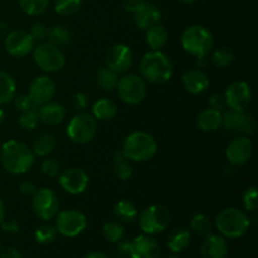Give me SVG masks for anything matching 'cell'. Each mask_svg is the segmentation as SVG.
<instances>
[{
  "label": "cell",
  "mask_w": 258,
  "mask_h": 258,
  "mask_svg": "<svg viewBox=\"0 0 258 258\" xmlns=\"http://www.w3.org/2000/svg\"><path fill=\"white\" fill-rule=\"evenodd\" d=\"M35 155L32 148L17 140H9L0 148L2 166L13 175H23L34 165Z\"/></svg>",
  "instance_id": "obj_1"
},
{
  "label": "cell",
  "mask_w": 258,
  "mask_h": 258,
  "mask_svg": "<svg viewBox=\"0 0 258 258\" xmlns=\"http://www.w3.org/2000/svg\"><path fill=\"white\" fill-rule=\"evenodd\" d=\"M140 76L151 85H164L174 75V66L170 58L161 50H150L143 55L139 64Z\"/></svg>",
  "instance_id": "obj_2"
},
{
  "label": "cell",
  "mask_w": 258,
  "mask_h": 258,
  "mask_svg": "<svg viewBox=\"0 0 258 258\" xmlns=\"http://www.w3.org/2000/svg\"><path fill=\"white\" fill-rule=\"evenodd\" d=\"M251 223L248 213L234 207L222 209L216 217V227L224 238H241L248 232Z\"/></svg>",
  "instance_id": "obj_3"
},
{
  "label": "cell",
  "mask_w": 258,
  "mask_h": 258,
  "mask_svg": "<svg viewBox=\"0 0 258 258\" xmlns=\"http://www.w3.org/2000/svg\"><path fill=\"white\" fill-rule=\"evenodd\" d=\"M122 153L130 161L145 163L156 155L158 143L150 134L145 131H135L123 141Z\"/></svg>",
  "instance_id": "obj_4"
},
{
  "label": "cell",
  "mask_w": 258,
  "mask_h": 258,
  "mask_svg": "<svg viewBox=\"0 0 258 258\" xmlns=\"http://www.w3.org/2000/svg\"><path fill=\"white\" fill-rule=\"evenodd\" d=\"M181 48L191 57L206 58L213 49V34L208 28L194 24L186 28L181 34Z\"/></svg>",
  "instance_id": "obj_5"
},
{
  "label": "cell",
  "mask_w": 258,
  "mask_h": 258,
  "mask_svg": "<svg viewBox=\"0 0 258 258\" xmlns=\"http://www.w3.org/2000/svg\"><path fill=\"white\" fill-rule=\"evenodd\" d=\"M139 227L144 234L163 233L171 221L170 211L163 204H151L139 214Z\"/></svg>",
  "instance_id": "obj_6"
},
{
  "label": "cell",
  "mask_w": 258,
  "mask_h": 258,
  "mask_svg": "<svg viewBox=\"0 0 258 258\" xmlns=\"http://www.w3.org/2000/svg\"><path fill=\"white\" fill-rule=\"evenodd\" d=\"M118 98L125 105L136 106L145 100L148 95V85L146 81L140 75L135 73H123L121 78H118L117 86Z\"/></svg>",
  "instance_id": "obj_7"
},
{
  "label": "cell",
  "mask_w": 258,
  "mask_h": 258,
  "mask_svg": "<svg viewBox=\"0 0 258 258\" xmlns=\"http://www.w3.org/2000/svg\"><path fill=\"white\" fill-rule=\"evenodd\" d=\"M33 60L35 64L47 73L59 72L66 66V57L62 49L49 42L40 43L33 49Z\"/></svg>",
  "instance_id": "obj_8"
},
{
  "label": "cell",
  "mask_w": 258,
  "mask_h": 258,
  "mask_svg": "<svg viewBox=\"0 0 258 258\" xmlns=\"http://www.w3.org/2000/svg\"><path fill=\"white\" fill-rule=\"evenodd\" d=\"M66 133L72 143L85 145L95 139L97 134V121L90 113H78L70 120Z\"/></svg>",
  "instance_id": "obj_9"
},
{
  "label": "cell",
  "mask_w": 258,
  "mask_h": 258,
  "mask_svg": "<svg viewBox=\"0 0 258 258\" xmlns=\"http://www.w3.org/2000/svg\"><path fill=\"white\" fill-rule=\"evenodd\" d=\"M55 229L57 233L67 238L80 236L87 228V217L83 212L77 209H66L58 212L55 216Z\"/></svg>",
  "instance_id": "obj_10"
},
{
  "label": "cell",
  "mask_w": 258,
  "mask_h": 258,
  "mask_svg": "<svg viewBox=\"0 0 258 258\" xmlns=\"http://www.w3.org/2000/svg\"><path fill=\"white\" fill-rule=\"evenodd\" d=\"M32 208L35 216L42 221L55 218L59 212V199L50 188H39L32 194Z\"/></svg>",
  "instance_id": "obj_11"
},
{
  "label": "cell",
  "mask_w": 258,
  "mask_h": 258,
  "mask_svg": "<svg viewBox=\"0 0 258 258\" xmlns=\"http://www.w3.org/2000/svg\"><path fill=\"white\" fill-rule=\"evenodd\" d=\"M222 127L238 136H249L254 133L256 121L247 111H224Z\"/></svg>",
  "instance_id": "obj_12"
},
{
  "label": "cell",
  "mask_w": 258,
  "mask_h": 258,
  "mask_svg": "<svg viewBox=\"0 0 258 258\" xmlns=\"http://www.w3.org/2000/svg\"><path fill=\"white\" fill-rule=\"evenodd\" d=\"M223 95L226 98L227 107L232 111H247L253 97L251 86L244 81L232 82Z\"/></svg>",
  "instance_id": "obj_13"
},
{
  "label": "cell",
  "mask_w": 258,
  "mask_h": 258,
  "mask_svg": "<svg viewBox=\"0 0 258 258\" xmlns=\"http://www.w3.org/2000/svg\"><path fill=\"white\" fill-rule=\"evenodd\" d=\"M4 47L8 54L14 58H24L33 52L35 42L29 32L23 29L13 30L8 33L4 39Z\"/></svg>",
  "instance_id": "obj_14"
},
{
  "label": "cell",
  "mask_w": 258,
  "mask_h": 258,
  "mask_svg": "<svg viewBox=\"0 0 258 258\" xmlns=\"http://www.w3.org/2000/svg\"><path fill=\"white\" fill-rule=\"evenodd\" d=\"M134 63L133 50L123 43H116L108 48L106 53V67L117 75H123Z\"/></svg>",
  "instance_id": "obj_15"
},
{
  "label": "cell",
  "mask_w": 258,
  "mask_h": 258,
  "mask_svg": "<svg viewBox=\"0 0 258 258\" xmlns=\"http://www.w3.org/2000/svg\"><path fill=\"white\" fill-rule=\"evenodd\" d=\"M253 154V143L248 136H237L226 149L227 161L232 166H243L251 160Z\"/></svg>",
  "instance_id": "obj_16"
},
{
  "label": "cell",
  "mask_w": 258,
  "mask_h": 258,
  "mask_svg": "<svg viewBox=\"0 0 258 258\" xmlns=\"http://www.w3.org/2000/svg\"><path fill=\"white\" fill-rule=\"evenodd\" d=\"M58 183L60 188L71 196H80L88 188L90 176L83 169L70 168L59 174Z\"/></svg>",
  "instance_id": "obj_17"
},
{
  "label": "cell",
  "mask_w": 258,
  "mask_h": 258,
  "mask_svg": "<svg viewBox=\"0 0 258 258\" xmlns=\"http://www.w3.org/2000/svg\"><path fill=\"white\" fill-rule=\"evenodd\" d=\"M128 256L131 258H161V247L153 236L140 234L128 242Z\"/></svg>",
  "instance_id": "obj_18"
},
{
  "label": "cell",
  "mask_w": 258,
  "mask_h": 258,
  "mask_svg": "<svg viewBox=\"0 0 258 258\" xmlns=\"http://www.w3.org/2000/svg\"><path fill=\"white\" fill-rule=\"evenodd\" d=\"M55 95V83L48 76H39L34 78L29 86L28 96L35 106H42L44 103L52 101Z\"/></svg>",
  "instance_id": "obj_19"
},
{
  "label": "cell",
  "mask_w": 258,
  "mask_h": 258,
  "mask_svg": "<svg viewBox=\"0 0 258 258\" xmlns=\"http://www.w3.org/2000/svg\"><path fill=\"white\" fill-rule=\"evenodd\" d=\"M202 258H227L228 256V243L221 234L208 233L204 236L201 244Z\"/></svg>",
  "instance_id": "obj_20"
},
{
  "label": "cell",
  "mask_w": 258,
  "mask_h": 258,
  "mask_svg": "<svg viewBox=\"0 0 258 258\" xmlns=\"http://www.w3.org/2000/svg\"><path fill=\"white\" fill-rule=\"evenodd\" d=\"M181 82H183L184 88L191 95H201L206 92L211 85L209 77L201 68L185 71L181 76Z\"/></svg>",
  "instance_id": "obj_21"
},
{
  "label": "cell",
  "mask_w": 258,
  "mask_h": 258,
  "mask_svg": "<svg viewBox=\"0 0 258 258\" xmlns=\"http://www.w3.org/2000/svg\"><path fill=\"white\" fill-rule=\"evenodd\" d=\"M38 116H39L40 122L44 125L57 126L66 120L67 110L62 103L49 101L38 107Z\"/></svg>",
  "instance_id": "obj_22"
},
{
  "label": "cell",
  "mask_w": 258,
  "mask_h": 258,
  "mask_svg": "<svg viewBox=\"0 0 258 258\" xmlns=\"http://www.w3.org/2000/svg\"><path fill=\"white\" fill-rule=\"evenodd\" d=\"M161 18H163V14H161L160 9L150 3H145L141 9L134 13V23L139 29L144 30V32L153 25L159 24Z\"/></svg>",
  "instance_id": "obj_23"
},
{
  "label": "cell",
  "mask_w": 258,
  "mask_h": 258,
  "mask_svg": "<svg viewBox=\"0 0 258 258\" xmlns=\"http://www.w3.org/2000/svg\"><path fill=\"white\" fill-rule=\"evenodd\" d=\"M222 121H223V112L208 107L199 112L198 117H197V126L202 131L213 133L222 127Z\"/></svg>",
  "instance_id": "obj_24"
},
{
  "label": "cell",
  "mask_w": 258,
  "mask_h": 258,
  "mask_svg": "<svg viewBox=\"0 0 258 258\" xmlns=\"http://www.w3.org/2000/svg\"><path fill=\"white\" fill-rule=\"evenodd\" d=\"M191 242V233L189 229L179 227L173 229L166 238V247L173 253H180Z\"/></svg>",
  "instance_id": "obj_25"
},
{
  "label": "cell",
  "mask_w": 258,
  "mask_h": 258,
  "mask_svg": "<svg viewBox=\"0 0 258 258\" xmlns=\"http://www.w3.org/2000/svg\"><path fill=\"white\" fill-rule=\"evenodd\" d=\"M169 39L168 30L164 25L159 24L153 25L145 30V40L148 47L151 50H161L166 45Z\"/></svg>",
  "instance_id": "obj_26"
},
{
  "label": "cell",
  "mask_w": 258,
  "mask_h": 258,
  "mask_svg": "<svg viewBox=\"0 0 258 258\" xmlns=\"http://www.w3.org/2000/svg\"><path fill=\"white\" fill-rule=\"evenodd\" d=\"M57 146V139L52 133L43 131L35 136L33 141L32 151L35 156H47L50 153H53Z\"/></svg>",
  "instance_id": "obj_27"
},
{
  "label": "cell",
  "mask_w": 258,
  "mask_h": 258,
  "mask_svg": "<svg viewBox=\"0 0 258 258\" xmlns=\"http://www.w3.org/2000/svg\"><path fill=\"white\" fill-rule=\"evenodd\" d=\"M117 115V105L110 98H100L92 106V116L96 121H110Z\"/></svg>",
  "instance_id": "obj_28"
},
{
  "label": "cell",
  "mask_w": 258,
  "mask_h": 258,
  "mask_svg": "<svg viewBox=\"0 0 258 258\" xmlns=\"http://www.w3.org/2000/svg\"><path fill=\"white\" fill-rule=\"evenodd\" d=\"M113 214L118 222L131 223L138 218L139 211L133 202L127 201V199H121L113 206Z\"/></svg>",
  "instance_id": "obj_29"
},
{
  "label": "cell",
  "mask_w": 258,
  "mask_h": 258,
  "mask_svg": "<svg viewBox=\"0 0 258 258\" xmlns=\"http://www.w3.org/2000/svg\"><path fill=\"white\" fill-rule=\"evenodd\" d=\"M113 173H115L116 178L122 181L128 180L133 176V165L125 156V154L122 153V150H117L113 154Z\"/></svg>",
  "instance_id": "obj_30"
},
{
  "label": "cell",
  "mask_w": 258,
  "mask_h": 258,
  "mask_svg": "<svg viewBox=\"0 0 258 258\" xmlns=\"http://www.w3.org/2000/svg\"><path fill=\"white\" fill-rule=\"evenodd\" d=\"M17 93V83L7 72L0 71V105L10 102Z\"/></svg>",
  "instance_id": "obj_31"
},
{
  "label": "cell",
  "mask_w": 258,
  "mask_h": 258,
  "mask_svg": "<svg viewBox=\"0 0 258 258\" xmlns=\"http://www.w3.org/2000/svg\"><path fill=\"white\" fill-rule=\"evenodd\" d=\"M118 81V75L115 73L113 71H111L107 67H101L98 68V71L96 72V83H97L98 87L102 91H111L116 90V86H117Z\"/></svg>",
  "instance_id": "obj_32"
},
{
  "label": "cell",
  "mask_w": 258,
  "mask_h": 258,
  "mask_svg": "<svg viewBox=\"0 0 258 258\" xmlns=\"http://www.w3.org/2000/svg\"><path fill=\"white\" fill-rule=\"evenodd\" d=\"M71 32L68 30L67 27L60 24H55L53 27L48 28V34L47 39L48 42L52 43V44L57 45L58 48H62L64 45H68L71 42Z\"/></svg>",
  "instance_id": "obj_33"
},
{
  "label": "cell",
  "mask_w": 258,
  "mask_h": 258,
  "mask_svg": "<svg viewBox=\"0 0 258 258\" xmlns=\"http://www.w3.org/2000/svg\"><path fill=\"white\" fill-rule=\"evenodd\" d=\"M103 238L110 243H118L125 236V228L118 221H110L102 227Z\"/></svg>",
  "instance_id": "obj_34"
},
{
  "label": "cell",
  "mask_w": 258,
  "mask_h": 258,
  "mask_svg": "<svg viewBox=\"0 0 258 258\" xmlns=\"http://www.w3.org/2000/svg\"><path fill=\"white\" fill-rule=\"evenodd\" d=\"M190 231L197 236H207L212 231L211 218L204 213L194 214L190 219Z\"/></svg>",
  "instance_id": "obj_35"
},
{
  "label": "cell",
  "mask_w": 258,
  "mask_h": 258,
  "mask_svg": "<svg viewBox=\"0 0 258 258\" xmlns=\"http://www.w3.org/2000/svg\"><path fill=\"white\" fill-rule=\"evenodd\" d=\"M234 52L228 47H221L212 53V63L218 68H227L234 62Z\"/></svg>",
  "instance_id": "obj_36"
},
{
  "label": "cell",
  "mask_w": 258,
  "mask_h": 258,
  "mask_svg": "<svg viewBox=\"0 0 258 258\" xmlns=\"http://www.w3.org/2000/svg\"><path fill=\"white\" fill-rule=\"evenodd\" d=\"M49 0H19V7L23 12L30 17L42 15L47 10Z\"/></svg>",
  "instance_id": "obj_37"
},
{
  "label": "cell",
  "mask_w": 258,
  "mask_h": 258,
  "mask_svg": "<svg viewBox=\"0 0 258 258\" xmlns=\"http://www.w3.org/2000/svg\"><path fill=\"white\" fill-rule=\"evenodd\" d=\"M82 7V0H55L54 12L60 17H72Z\"/></svg>",
  "instance_id": "obj_38"
},
{
  "label": "cell",
  "mask_w": 258,
  "mask_h": 258,
  "mask_svg": "<svg viewBox=\"0 0 258 258\" xmlns=\"http://www.w3.org/2000/svg\"><path fill=\"white\" fill-rule=\"evenodd\" d=\"M57 229L52 224H42L34 232L35 241L39 244H49L57 238Z\"/></svg>",
  "instance_id": "obj_39"
},
{
  "label": "cell",
  "mask_w": 258,
  "mask_h": 258,
  "mask_svg": "<svg viewBox=\"0 0 258 258\" xmlns=\"http://www.w3.org/2000/svg\"><path fill=\"white\" fill-rule=\"evenodd\" d=\"M39 116H38V107H33L30 110L24 111V112H20L19 116V125L20 127L24 128V130L32 131L34 128H37V126L39 125Z\"/></svg>",
  "instance_id": "obj_40"
},
{
  "label": "cell",
  "mask_w": 258,
  "mask_h": 258,
  "mask_svg": "<svg viewBox=\"0 0 258 258\" xmlns=\"http://www.w3.org/2000/svg\"><path fill=\"white\" fill-rule=\"evenodd\" d=\"M242 202H243V207L246 212H254L258 206V191L254 185L247 186L244 190L243 197H242Z\"/></svg>",
  "instance_id": "obj_41"
},
{
  "label": "cell",
  "mask_w": 258,
  "mask_h": 258,
  "mask_svg": "<svg viewBox=\"0 0 258 258\" xmlns=\"http://www.w3.org/2000/svg\"><path fill=\"white\" fill-rule=\"evenodd\" d=\"M40 170L44 174L45 176H49V178H57L59 176V174L62 173V168H60L59 161H57L55 159L48 158L45 160H43L42 165H40Z\"/></svg>",
  "instance_id": "obj_42"
},
{
  "label": "cell",
  "mask_w": 258,
  "mask_h": 258,
  "mask_svg": "<svg viewBox=\"0 0 258 258\" xmlns=\"http://www.w3.org/2000/svg\"><path fill=\"white\" fill-rule=\"evenodd\" d=\"M29 33L33 39H34V42H43L44 39H47L48 28L43 23H35V24L32 25Z\"/></svg>",
  "instance_id": "obj_43"
},
{
  "label": "cell",
  "mask_w": 258,
  "mask_h": 258,
  "mask_svg": "<svg viewBox=\"0 0 258 258\" xmlns=\"http://www.w3.org/2000/svg\"><path fill=\"white\" fill-rule=\"evenodd\" d=\"M13 100H14L15 108L18 111H20V112H24V111L30 110L33 107H38V106H35L32 102V100H30V97L28 95H18Z\"/></svg>",
  "instance_id": "obj_44"
},
{
  "label": "cell",
  "mask_w": 258,
  "mask_h": 258,
  "mask_svg": "<svg viewBox=\"0 0 258 258\" xmlns=\"http://www.w3.org/2000/svg\"><path fill=\"white\" fill-rule=\"evenodd\" d=\"M209 107L214 108V110H218L221 112H224L227 108V103H226V98H224V95L222 93H214L209 97Z\"/></svg>",
  "instance_id": "obj_45"
},
{
  "label": "cell",
  "mask_w": 258,
  "mask_h": 258,
  "mask_svg": "<svg viewBox=\"0 0 258 258\" xmlns=\"http://www.w3.org/2000/svg\"><path fill=\"white\" fill-rule=\"evenodd\" d=\"M72 102H73V106H75L77 110H85V108L88 106L87 95L83 92L75 93V96H73L72 98Z\"/></svg>",
  "instance_id": "obj_46"
},
{
  "label": "cell",
  "mask_w": 258,
  "mask_h": 258,
  "mask_svg": "<svg viewBox=\"0 0 258 258\" xmlns=\"http://www.w3.org/2000/svg\"><path fill=\"white\" fill-rule=\"evenodd\" d=\"M145 0H122V7L126 12L128 13H136L139 9L143 8V5L145 4Z\"/></svg>",
  "instance_id": "obj_47"
},
{
  "label": "cell",
  "mask_w": 258,
  "mask_h": 258,
  "mask_svg": "<svg viewBox=\"0 0 258 258\" xmlns=\"http://www.w3.org/2000/svg\"><path fill=\"white\" fill-rule=\"evenodd\" d=\"M0 226H2L3 231L8 232V233H17L19 231V224L14 219H4Z\"/></svg>",
  "instance_id": "obj_48"
},
{
  "label": "cell",
  "mask_w": 258,
  "mask_h": 258,
  "mask_svg": "<svg viewBox=\"0 0 258 258\" xmlns=\"http://www.w3.org/2000/svg\"><path fill=\"white\" fill-rule=\"evenodd\" d=\"M35 190H37V186L30 180H23L19 184V191L22 194H24V196H32Z\"/></svg>",
  "instance_id": "obj_49"
},
{
  "label": "cell",
  "mask_w": 258,
  "mask_h": 258,
  "mask_svg": "<svg viewBox=\"0 0 258 258\" xmlns=\"http://www.w3.org/2000/svg\"><path fill=\"white\" fill-rule=\"evenodd\" d=\"M0 258H23V256L17 248L7 247L4 249H0Z\"/></svg>",
  "instance_id": "obj_50"
},
{
  "label": "cell",
  "mask_w": 258,
  "mask_h": 258,
  "mask_svg": "<svg viewBox=\"0 0 258 258\" xmlns=\"http://www.w3.org/2000/svg\"><path fill=\"white\" fill-rule=\"evenodd\" d=\"M9 33V28H8V24L3 20H0V40H4L5 37Z\"/></svg>",
  "instance_id": "obj_51"
},
{
  "label": "cell",
  "mask_w": 258,
  "mask_h": 258,
  "mask_svg": "<svg viewBox=\"0 0 258 258\" xmlns=\"http://www.w3.org/2000/svg\"><path fill=\"white\" fill-rule=\"evenodd\" d=\"M82 258H110V257L101 251H93V252H90V253L85 254Z\"/></svg>",
  "instance_id": "obj_52"
},
{
  "label": "cell",
  "mask_w": 258,
  "mask_h": 258,
  "mask_svg": "<svg viewBox=\"0 0 258 258\" xmlns=\"http://www.w3.org/2000/svg\"><path fill=\"white\" fill-rule=\"evenodd\" d=\"M5 219V204L3 199L0 198V223Z\"/></svg>",
  "instance_id": "obj_53"
},
{
  "label": "cell",
  "mask_w": 258,
  "mask_h": 258,
  "mask_svg": "<svg viewBox=\"0 0 258 258\" xmlns=\"http://www.w3.org/2000/svg\"><path fill=\"white\" fill-rule=\"evenodd\" d=\"M4 120H5V111L0 107V126L4 123Z\"/></svg>",
  "instance_id": "obj_54"
},
{
  "label": "cell",
  "mask_w": 258,
  "mask_h": 258,
  "mask_svg": "<svg viewBox=\"0 0 258 258\" xmlns=\"http://www.w3.org/2000/svg\"><path fill=\"white\" fill-rule=\"evenodd\" d=\"M180 3H183V4H194V3H197L198 0H179Z\"/></svg>",
  "instance_id": "obj_55"
},
{
  "label": "cell",
  "mask_w": 258,
  "mask_h": 258,
  "mask_svg": "<svg viewBox=\"0 0 258 258\" xmlns=\"http://www.w3.org/2000/svg\"><path fill=\"white\" fill-rule=\"evenodd\" d=\"M165 258H180V257H179L176 253H174V254H170V256H168V257H165Z\"/></svg>",
  "instance_id": "obj_56"
},
{
  "label": "cell",
  "mask_w": 258,
  "mask_h": 258,
  "mask_svg": "<svg viewBox=\"0 0 258 258\" xmlns=\"http://www.w3.org/2000/svg\"><path fill=\"white\" fill-rule=\"evenodd\" d=\"M0 249H2V244H0Z\"/></svg>",
  "instance_id": "obj_57"
}]
</instances>
